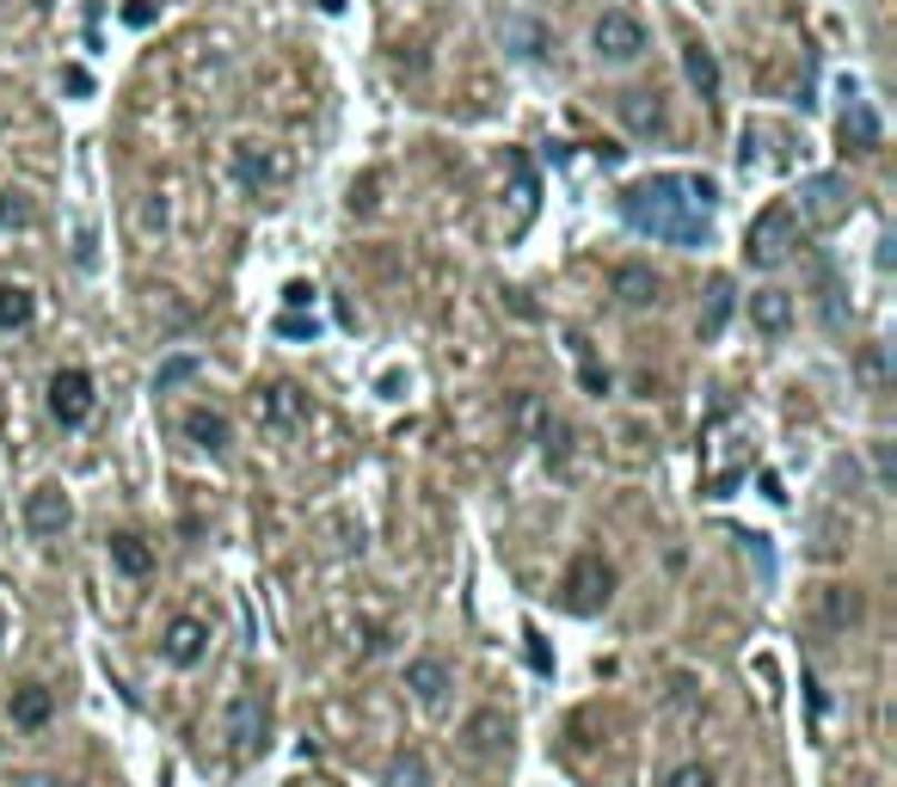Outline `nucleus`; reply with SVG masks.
<instances>
[{
	"instance_id": "f257e3e1",
	"label": "nucleus",
	"mask_w": 897,
	"mask_h": 787,
	"mask_svg": "<svg viewBox=\"0 0 897 787\" xmlns=\"http://www.w3.org/2000/svg\"><path fill=\"white\" fill-rule=\"evenodd\" d=\"M713 210H719V185L701 173H652L621 191V222L671 246H707Z\"/></svg>"
},
{
	"instance_id": "f03ea898",
	"label": "nucleus",
	"mask_w": 897,
	"mask_h": 787,
	"mask_svg": "<svg viewBox=\"0 0 897 787\" xmlns=\"http://www.w3.org/2000/svg\"><path fill=\"white\" fill-rule=\"evenodd\" d=\"M787 253H793V210L787 203H768L750 222V234H744V259L756 271H775V265H787Z\"/></svg>"
},
{
	"instance_id": "7ed1b4c3",
	"label": "nucleus",
	"mask_w": 897,
	"mask_h": 787,
	"mask_svg": "<svg viewBox=\"0 0 897 787\" xmlns=\"http://www.w3.org/2000/svg\"><path fill=\"white\" fill-rule=\"evenodd\" d=\"M566 609L572 615H596L608 597H615V573H608V561L603 554H578V561L566 566Z\"/></svg>"
},
{
	"instance_id": "20e7f679",
	"label": "nucleus",
	"mask_w": 897,
	"mask_h": 787,
	"mask_svg": "<svg viewBox=\"0 0 897 787\" xmlns=\"http://www.w3.org/2000/svg\"><path fill=\"white\" fill-rule=\"evenodd\" d=\"M222 738H228V757L246 763L252 750H264V695L259 689H240L222 714Z\"/></svg>"
},
{
	"instance_id": "39448f33",
	"label": "nucleus",
	"mask_w": 897,
	"mask_h": 787,
	"mask_svg": "<svg viewBox=\"0 0 897 787\" xmlns=\"http://www.w3.org/2000/svg\"><path fill=\"white\" fill-rule=\"evenodd\" d=\"M93 406H99V394H93V375H87V370H56L50 375V418L62 431L87 425Z\"/></svg>"
},
{
	"instance_id": "423d86ee",
	"label": "nucleus",
	"mask_w": 897,
	"mask_h": 787,
	"mask_svg": "<svg viewBox=\"0 0 897 787\" xmlns=\"http://www.w3.org/2000/svg\"><path fill=\"white\" fill-rule=\"evenodd\" d=\"M295 161L283 154V148H264V142H240L234 148V179L246 191H271V185H290Z\"/></svg>"
},
{
	"instance_id": "0eeeda50",
	"label": "nucleus",
	"mask_w": 897,
	"mask_h": 787,
	"mask_svg": "<svg viewBox=\"0 0 897 787\" xmlns=\"http://www.w3.org/2000/svg\"><path fill=\"white\" fill-rule=\"evenodd\" d=\"M591 43H596V56L603 62H634V56H646V26H639L634 13H603L591 26Z\"/></svg>"
},
{
	"instance_id": "6e6552de",
	"label": "nucleus",
	"mask_w": 897,
	"mask_h": 787,
	"mask_svg": "<svg viewBox=\"0 0 897 787\" xmlns=\"http://www.w3.org/2000/svg\"><path fill=\"white\" fill-rule=\"evenodd\" d=\"M203 653H210V622H198V615H172L167 627H160V658L179 670L203 665Z\"/></svg>"
},
{
	"instance_id": "1a4fd4ad",
	"label": "nucleus",
	"mask_w": 897,
	"mask_h": 787,
	"mask_svg": "<svg viewBox=\"0 0 897 787\" xmlns=\"http://www.w3.org/2000/svg\"><path fill=\"white\" fill-rule=\"evenodd\" d=\"M799 215L812 228H836L848 215V185L836 173H818V179H805L799 185Z\"/></svg>"
},
{
	"instance_id": "9d476101",
	"label": "nucleus",
	"mask_w": 897,
	"mask_h": 787,
	"mask_svg": "<svg viewBox=\"0 0 897 787\" xmlns=\"http://www.w3.org/2000/svg\"><path fill=\"white\" fill-rule=\"evenodd\" d=\"M68 523H74V505H68L62 486H38V493H26V529L38 535V542H56Z\"/></svg>"
},
{
	"instance_id": "9b49d317",
	"label": "nucleus",
	"mask_w": 897,
	"mask_h": 787,
	"mask_svg": "<svg viewBox=\"0 0 897 787\" xmlns=\"http://www.w3.org/2000/svg\"><path fill=\"white\" fill-rule=\"evenodd\" d=\"M308 418V394L295 382H271L259 394V425L264 431H295Z\"/></svg>"
},
{
	"instance_id": "f8f14e48",
	"label": "nucleus",
	"mask_w": 897,
	"mask_h": 787,
	"mask_svg": "<svg viewBox=\"0 0 897 787\" xmlns=\"http://www.w3.org/2000/svg\"><path fill=\"white\" fill-rule=\"evenodd\" d=\"M860 615H867V603H860L855 585H824V591H818V622L830 627V634H848V627H860Z\"/></svg>"
},
{
	"instance_id": "ddd939ff",
	"label": "nucleus",
	"mask_w": 897,
	"mask_h": 787,
	"mask_svg": "<svg viewBox=\"0 0 897 787\" xmlns=\"http://www.w3.org/2000/svg\"><path fill=\"white\" fill-rule=\"evenodd\" d=\"M732 307H738V290H732V278H713V283H707V307H701V321H695L701 345H713V339L726 333Z\"/></svg>"
},
{
	"instance_id": "4468645a",
	"label": "nucleus",
	"mask_w": 897,
	"mask_h": 787,
	"mask_svg": "<svg viewBox=\"0 0 897 787\" xmlns=\"http://www.w3.org/2000/svg\"><path fill=\"white\" fill-rule=\"evenodd\" d=\"M185 437L198 443V450L222 455L228 443H234V425H228V413H215V406H191V413H185Z\"/></svg>"
},
{
	"instance_id": "2eb2a0df",
	"label": "nucleus",
	"mask_w": 897,
	"mask_h": 787,
	"mask_svg": "<svg viewBox=\"0 0 897 787\" xmlns=\"http://www.w3.org/2000/svg\"><path fill=\"white\" fill-rule=\"evenodd\" d=\"M50 714H56V695L43 689V683H19L13 689V726L38 733V726H50Z\"/></svg>"
},
{
	"instance_id": "dca6fc26",
	"label": "nucleus",
	"mask_w": 897,
	"mask_h": 787,
	"mask_svg": "<svg viewBox=\"0 0 897 787\" xmlns=\"http://www.w3.org/2000/svg\"><path fill=\"white\" fill-rule=\"evenodd\" d=\"M750 321L763 326L768 339H780V333L793 326V295H787V290H756V295H750Z\"/></svg>"
},
{
	"instance_id": "f3484780",
	"label": "nucleus",
	"mask_w": 897,
	"mask_h": 787,
	"mask_svg": "<svg viewBox=\"0 0 897 787\" xmlns=\"http://www.w3.org/2000/svg\"><path fill=\"white\" fill-rule=\"evenodd\" d=\"M406 689L419 695L424 707H436L448 695V665H443V658H412V665H406Z\"/></svg>"
},
{
	"instance_id": "a211bd4d",
	"label": "nucleus",
	"mask_w": 897,
	"mask_h": 787,
	"mask_svg": "<svg viewBox=\"0 0 897 787\" xmlns=\"http://www.w3.org/2000/svg\"><path fill=\"white\" fill-rule=\"evenodd\" d=\"M111 566L130 573V578H148V573H154V547H148L135 529H118V535H111Z\"/></svg>"
},
{
	"instance_id": "6ab92c4d",
	"label": "nucleus",
	"mask_w": 897,
	"mask_h": 787,
	"mask_svg": "<svg viewBox=\"0 0 897 787\" xmlns=\"http://www.w3.org/2000/svg\"><path fill=\"white\" fill-rule=\"evenodd\" d=\"M683 74H688V87H695L707 105H719V62H713L707 43H688V50H683Z\"/></svg>"
},
{
	"instance_id": "aec40b11",
	"label": "nucleus",
	"mask_w": 897,
	"mask_h": 787,
	"mask_svg": "<svg viewBox=\"0 0 897 787\" xmlns=\"http://www.w3.org/2000/svg\"><path fill=\"white\" fill-rule=\"evenodd\" d=\"M843 142L860 148V154H873V148H879V118H873L867 99H848V111H843Z\"/></svg>"
},
{
	"instance_id": "412c9836",
	"label": "nucleus",
	"mask_w": 897,
	"mask_h": 787,
	"mask_svg": "<svg viewBox=\"0 0 897 787\" xmlns=\"http://www.w3.org/2000/svg\"><path fill=\"white\" fill-rule=\"evenodd\" d=\"M615 295L627 307H652V302H658V278H652L646 265H621L615 271Z\"/></svg>"
},
{
	"instance_id": "4be33fe9",
	"label": "nucleus",
	"mask_w": 897,
	"mask_h": 787,
	"mask_svg": "<svg viewBox=\"0 0 897 787\" xmlns=\"http://www.w3.org/2000/svg\"><path fill=\"white\" fill-rule=\"evenodd\" d=\"M615 105H621V118L634 123L639 135H658V130H664V105H658V93H621Z\"/></svg>"
},
{
	"instance_id": "5701e85b",
	"label": "nucleus",
	"mask_w": 897,
	"mask_h": 787,
	"mask_svg": "<svg viewBox=\"0 0 897 787\" xmlns=\"http://www.w3.org/2000/svg\"><path fill=\"white\" fill-rule=\"evenodd\" d=\"M26 326H31V290L0 283V333H26Z\"/></svg>"
},
{
	"instance_id": "b1692460",
	"label": "nucleus",
	"mask_w": 897,
	"mask_h": 787,
	"mask_svg": "<svg viewBox=\"0 0 897 787\" xmlns=\"http://www.w3.org/2000/svg\"><path fill=\"white\" fill-rule=\"evenodd\" d=\"M467 750H474V757L504 750V720L498 714H474V720H467Z\"/></svg>"
},
{
	"instance_id": "393cba45",
	"label": "nucleus",
	"mask_w": 897,
	"mask_h": 787,
	"mask_svg": "<svg viewBox=\"0 0 897 787\" xmlns=\"http://www.w3.org/2000/svg\"><path fill=\"white\" fill-rule=\"evenodd\" d=\"M387 787H431V763H424L419 750L394 757V763H387Z\"/></svg>"
},
{
	"instance_id": "a878e982",
	"label": "nucleus",
	"mask_w": 897,
	"mask_h": 787,
	"mask_svg": "<svg viewBox=\"0 0 897 787\" xmlns=\"http://www.w3.org/2000/svg\"><path fill=\"white\" fill-rule=\"evenodd\" d=\"M191 375H198V357H191V351H179V357H167V363H160V375H154V394H167V387L191 382Z\"/></svg>"
},
{
	"instance_id": "bb28decb",
	"label": "nucleus",
	"mask_w": 897,
	"mask_h": 787,
	"mask_svg": "<svg viewBox=\"0 0 897 787\" xmlns=\"http://www.w3.org/2000/svg\"><path fill=\"white\" fill-rule=\"evenodd\" d=\"M0 228H31V203H26V191H0Z\"/></svg>"
},
{
	"instance_id": "cd10ccee",
	"label": "nucleus",
	"mask_w": 897,
	"mask_h": 787,
	"mask_svg": "<svg viewBox=\"0 0 897 787\" xmlns=\"http://www.w3.org/2000/svg\"><path fill=\"white\" fill-rule=\"evenodd\" d=\"M664 787H713V769L707 763H676V769L664 775Z\"/></svg>"
},
{
	"instance_id": "c85d7f7f",
	"label": "nucleus",
	"mask_w": 897,
	"mask_h": 787,
	"mask_svg": "<svg viewBox=\"0 0 897 787\" xmlns=\"http://www.w3.org/2000/svg\"><path fill=\"white\" fill-rule=\"evenodd\" d=\"M278 333H283V339H314V333H320V321H314V314H308V321L283 314V321H278Z\"/></svg>"
},
{
	"instance_id": "c756f323",
	"label": "nucleus",
	"mask_w": 897,
	"mask_h": 787,
	"mask_svg": "<svg viewBox=\"0 0 897 787\" xmlns=\"http://www.w3.org/2000/svg\"><path fill=\"white\" fill-rule=\"evenodd\" d=\"M314 302V283H290V290H283V307H308Z\"/></svg>"
},
{
	"instance_id": "7c9ffc66",
	"label": "nucleus",
	"mask_w": 897,
	"mask_h": 787,
	"mask_svg": "<svg viewBox=\"0 0 897 787\" xmlns=\"http://www.w3.org/2000/svg\"><path fill=\"white\" fill-rule=\"evenodd\" d=\"M13 787H80V781H62V775H19Z\"/></svg>"
},
{
	"instance_id": "2f4dec72",
	"label": "nucleus",
	"mask_w": 897,
	"mask_h": 787,
	"mask_svg": "<svg viewBox=\"0 0 897 787\" xmlns=\"http://www.w3.org/2000/svg\"><path fill=\"white\" fill-rule=\"evenodd\" d=\"M867 382H873V387H885V351H879V345L867 351Z\"/></svg>"
},
{
	"instance_id": "473e14b6",
	"label": "nucleus",
	"mask_w": 897,
	"mask_h": 787,
	"mask_svg": "<svg viewBox=\"0 0 897 787\" xmlns=\"http://www.w3.org/2000/svg\"><path fill=\"white\" fill-rule=\"evenodd\" d=\"M339 7H344V0H320V13H339Z\"/></svg>"
}]
</instances>
